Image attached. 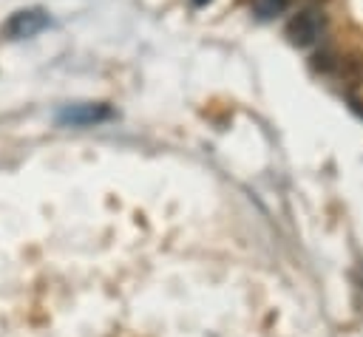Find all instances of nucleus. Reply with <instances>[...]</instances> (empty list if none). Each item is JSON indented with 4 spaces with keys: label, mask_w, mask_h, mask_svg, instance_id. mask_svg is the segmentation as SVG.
I'll list each match as a JSON object with an SVG mask.
<instances>
[{
    "label": "nucleus",
    "mask_w": 363,
    "mask_h": 337,
    "mask_svg": "<svg viewBox=\"0 0 363 337\" xmlns=\"http://www.w3.org/2000/svg\"><path fill=\"white\" fill-rule=\"evenodd\" d=\"M286 6H289V0H252V11H255L258 20H272V17H278Z\"/></svg>",
    "instance_id": "nucleus-4"
},
{
    "label": "nucleus",
    "mask_w": 363,
    "mask_h": 337,
    "mask_svg": "<svg viewBox=\"0 0 363 337\" xmlns=\"http://www.w3.org/2000/svg\"><path fill=\"white\" fill-rule=\"evenodd\" d=\"M320 28H323V17L318 11H312V8H306V11H298L286 23V37H289L292 45L306 48L320 37Z\"/></svg>",
    "instance_id": "nucleus-3"
},
{
    "label": "nucleus",
    "mask_w": 363,
    "mask_h": 337,
    "mask_svg": "<svg viewBox=\"0 0 363 337\" xmlns=\"http://www.w3.org/2000/svg\"><path fill=\"white\" fill-rule=\"evenodd\" d=\"M111 116H113V110L105 102H74V105H62L57 110V125H62V127H94L99 122H108Z\"/></svg>",
    "instance_id": "nucleus-1"
},
{
    "label": "nucleus",
    "mask_w": 363,
    "mask_h": 337,
    "mask_svg": "<svg viewBox=\"0 0 363 337\" xmlns=\"http://www.w3.org/2000/svg\"><path fill=\"white\" fill-rule=\"evenodd\" d=\"M48 23H51L48 11L40 8V6H31V8L14 11V14L3 23V31H6V37H11V40H28V37L45 31Z\"/></svg>",
    "instance_id": "nucleus-2"
},
{
    "label": "nucleus",
    "mask_w": 363,
    "mask_h": 337,
    "mask_svg": "<svg viewBox=\"0 0 363 337\" xmlns=\"http://www.w3.org/2000/svg\"><path fill=\"white\" fill-rule=\"evenodd\" d=\"M193 3H196V6H204V3H207V0H193Z\"/></svg>",
    "instance_id": "nucleus-5"
}]
</instances>
